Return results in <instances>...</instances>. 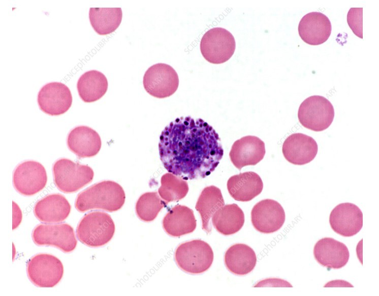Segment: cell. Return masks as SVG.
<instances>
[{
  "instance_id": "6da1fadb",
  "label": "cell",
  "mask_w": 379,
  "mask_h": 296,
  "mask_svg": "<svg viewBox=\"0 0 379 296\" xmlns=\"http://www.w3.org/2000/svg\"><path fill=\"white\" fill-rule=\"evenodd\" d=\"M159 151L165 168L184 180L209 175L224 155L221 139L213 128L190 116L178 118L164 128Z\"/></svg>"
},
{
  "instance_id": "7a4b0ae2",
  "label": "cell",
  "mask_w": 379,
  "mask_h": 296,
  "mask_svg": "<svg viewBox=\"0 0 379 296\" xmlns=\"http://www.w3.org/2000/svg\"><path fill=\"white\" fill-rule=\"evenodd\" d=\"M125 200L124 191L119 184L112 180H104L80 193L75 206L80 212L95 209L113 212L122 207Z\"/></svg>"
},
{
  "instance_id": "3957f363",
  "label": "cell",
  "mask_w": 379,
  "mask_h": 296,
  "mask_svg": "<svg viewBox=\"0 0 379 296\" xmlns=\"http://www.w3.org/2000/svg\"><path fill=\"white\" fill-rule=\"evenodd\" d=\"M115 230L111 216L102 211L86 214L79 223L76 235L78 240L85 245L98 247L107 244L113 238Z\"/></svg>"
},
{
  "instance_id": "277c9868",
  "label": "cell",
  "mask_w": 379,
  "mask_h": 296,
  "mask_svg": "<svg viewBox=\"0 0 379 296\" xmlns=\"http://www.w3.org/2000/svg\"><path fill=\"white\" fill-rule=\"evenodd\" d=\"M214 254L210 245L200 239L180 244L175 252V261L183 271L191 274L204 273L211 267Z\"/></svg>"
},
{
  "instance_id": "5b68a950",
  "label": "cell",
  "mask_w": 379,
  "mask_h": 296,
  "mask_svg": "<svg viewBox=\"0 0 379 296\" xmlns=\"http://www.w3.org/2000/svg\"><path fill=\"white\" fill-rule=\"evenodd\" d=\"M52 170L56 187L65 193L77 192L91 182L94 176L93 171L89 166L66 158L57 160Z\"/></svg>"
},
{
  "instance_id": "8992f818",
  "label": "cell",
  "mask_w": 379,
  "mask_h": 296,
  "mask_svg": "<svg viewBox=\"0 0 379 296\" xmlns=\"http://www.w3.org/2000/svg\"><path fill=\"white\" fill-rule=\"evenodd\" d=\"M334 117V109L332 103L320 95L307 98L298 109V118L300 124L315 132L327 129L332 124Z\"/></svg>"
},
{
  "instance_id": "52a82bcc",
  "label": "cell",
  "mask_w": 379,
  "mask_h": 296,
  "mask_svg": "<svg viewBox=\"0 0 379 296\" xmlns=\"http://www.w3.org/2000/svg\"><path fill=\"white\" fill-rule=\"evenodd\" d=\"M26 271L30 281L36 286L53 287L62 278L64 269L57 257L48 253H39L28 261Z\"/></svg>"
},
{
  "instance_id": "ba28073f",
  "label": "cell",
  "mask_w": 379,
  "mask_h": 296,
  "mask_svg": "<svg viewBox=\"0 0 379 296\" xmlns=\"http://www.w3.org/2000/svg\"><path fill=\"white\" fill-rule=\"evenodd\" d=\"M236 48L232 34L222 27L211 28L203 35L200 50L203 57L213 64H221L233 56Z\"/></svg>"
},
{
  "instance_id": "9c48e42d",
  "label": "cell",
  "mask_w": 379,
  "mask_h": 296,
  "mask_svg": "<svg viewBox=\"0 0 379 296\" xmlns=\"http://www.w3.org/2000/svg\"><path fill=\"white\" fill-rule=\"evenodd\" d=\"M143 86L150 95L164 98L173 95L179 86V78L170 65L158 63L149 67L143 77Z\"/></svg>"
},
{
  "instance_id": "30bf717a",
  "label": "cell",
  "mask_w": 379,
  "mask_h": 296,
  "mask_svg": "<svg viewBox=\"0 0 379 296\" xmlns=\"http://www.w3.org/2000/svg\"><path fill=\"white\" fill-rule=\"evenodd\" d=\"M31 236L36 245L54 246L65 253L73 251L77 244L73 227L66 223L38 225Z\"/></svg>"
},
{
  "instance_id": "8fae6325",
  "label": "cell",
  "mask_w": 379,
  "mask_h": 296,
  "mask_svg": "<svg viewBox=\"0 0 379 296\" xmlns=\"http://www.w3.org/2000/svg\"><path fill=\"white\" fill-rule=\"evenodd\" d=\"M47 182L44 167L35 161H26L19 164L13 175V183L16 190L22 195L33 196L42 190Z\"/></svg>"
},
{
  "instance_id": "7c38bea8",
  "label": "cell",
  "mask_w": 379,
  "mask_h": 296,
  "mask_svg": "<svg viewBox=\"0 0 379 296\" xmlns=\"http://www.w3.org/2000/svg\"><path fill=\"white\" fill-rule=\"evenodd\" d=\"M286 219L285 210L277 201L266 199L256 203L251 211V221L261 233H273L279 230Z\"/></svg>"
},
{
  "instance_id": "4fadbf2b",
  "label": "cell",
  "mask_w": 379,
  "mask_h": 296,
  "mask_svg": "<svg viewBox=\"0 0 379 296\" xmlns=\"http://www.w3.org/2000/svg\"><path fill=\"white\" fill-rule=\"evenodd\" d=\"M37 101L42 112L50 116H59L70 108L72 96L68 86L54 82L47 83L41 88Z\"/></svg>"
},
{
  "instance_id": "5bb4252c",
  "label": "cell",
  "mask_w": 379,
  "mask_h": 296,
  "mask_svg": "<svg viewBox=\"0 0 379 296\" xmlns=\"http://www.w3.org/2000/svg\"><path fill=\"white\" fill-rule=\"evenodd\" d=\"M329 223L336 233L345 237H352L359 233L363 227V213L354 204L340 203L331 211Z\"/></svg>"
},
{
  "instance_id": "9a60e30c",
  "label": "cell",
  "mask_w": 379,
  "mask_h": 296,
  "mask_svg": "<svg viewBox=\"0 0 379 296\" xmlns=\"http://www.w3.org/2000/svg\"><path fill=\"white\" fill-rule=\"evenodd\" d=\"M265 153L264 141L257 136L248 135L234 142L229 156L234 166L240 170L244 166L258 164Z\"/></svg>"
},
{
  "instance_id": "2e32d148",
  "label": "cell",
  "mask_w": 379,
  "mask_h": 296,
  "mask_svg": "<svg viewBox=\"0 0 379 296\" xmlns=\"http://www.w3.org/2000/svg\"><path fill=\"white\" fill-rule=\"evenodd\" d=\"M318 146L311 137L301 133H293L285 140L282 152L290 163L302 165L310 162L315 157Z\"/></svg>"
},
{
  "instance_id": "e0dca14e",
  "label": "cell",
  "mask_w": 379,
  "mask_h": 296,
  "mask_svg": "<svg viewBox=\"0 0 379 296\" xmlns=\"http://www.w3.org/2000/svg\"><path fill=\"white\" fill-rule=\"evenodd\" d=\"M313 255L319 264L328 269H338L346 265L350 253L342 242L331 237L321 239L314 246Z\"/></svg>"
},
{
  "instance_id": "ac0fdd59",
  "label": "cell",
  "mask_w": 379,
  "mask_h": 296,
  "mask_svg": "<svg viewBox=\"0 0 379 296\" xmlns=\"http://www.w3.org/2000/svg\"><path fill=\"white\" fill-rule=\"evenodd\" d=\"M331 22L328 17L321 12L307 13L301 19L298 32L301 39L310 45L325 43L331 32Z\"/></svg>"
},
{
  "instance_id": "d6986e66",
  "label": "cell",
  "mask_w": 379,
  "mask_h": 296,
  "mask_svg": "<svg viewBox=\"0 0 379 296\" xmlns=\"http://www.w3.org/2000/svg\"><path fill=\"white\" fill-rule=\"evenodd\" d=\"M67 145L78 157L89 158L99 152L102 142L99 134L94 130L88 126H80L70 132Z\"/></svg>"
},
{
  "instance_id": "ffe728a7",
  "label": "cell",
  "mask_w": 379,
  "mask_h": 296,
  "mask_svg": "<svg viewBox=\"0 0 379 296\" xmlns=\"http://www.w3.org/2000/svg\"><path fill=\"white\" fill-rule=\"evenodd\" d=\"M71 209V205L65 196L60 194H52L36 203L34 212L41 222L57 223L65 220Z\"/></svg>"
},
{
  "instance_id": "44dd1931",
  "label": "cell",
  "mask_w": 379,
  "mask_h": 296,
  "mask_svg": "<svg viewBox=\"0 0 379 296\" xmlns=\"http://www.w3.org/2000/svg\"><path fill=\"white\" fill-rule=\"evenodd\" d=\"M227 186L229 194L234 199L247 202L261 194L263 183L257 173L248 171L230 177Z\"/></svg>"
},
{
  "instance_id": "7402d4cb",
  "label": "cell",
  "mask_w": 379,
  "mask_h": 296,
  "mask_svg": "<svg viewBox=\"0 0 379 296\" xmlns=\"http://www.w3.org/2000/svg\"><path fill=\"white\" fill-rule=\"evenodd\" d=\"M196 227L193 210L184 205H176L173 207L163 220L164 230L167 234L174 237L191 233Z\"/></svg>"
},
{
  "instance_id": "603a6c76",
  "label": "cell",
  "mask_w": 379,
  "mask_h": 296,
  "mask_svg": "<svg viewBox=\"0 0 379 296\" xmlns=\"http://www.w3.org/2000/svg\"><path fill=\"white\" fill-rule=\"evenodd\" d=\"M227 269L234 274L244 275L253 270L257 263L254 250L245 244L237 243L230 246L225 254Z\"/></svg>"
},
{
  "instance_id": "cb8c5ba5",
  "label": "cell",
  "mask_w": 379,
  "mask_h": 296,
  "mask_svg": "<svg viewBox=\"0 0 379 296\" xmlns=\"http://www.w3.org/2000/svg\"><path fill=\"white\" fill-rule=\"evenodd\" d=\"M225 205L220 190L214 186L205 187L201 193L195 208L201 217L202 228L207 234L212 230L210 220L213 214Z\"/></svg>"
},
{
  "instance_id": "d4e9b609",
  "label": "cell",
  "mask_w": 379,
  "mask_h": 296,
  "mask_svg": "<svg viewBox=\"0 0 379 296\" xmlns=\"http://www.w3.org/2000/svg\"><path fill=\"white\" fill-rule=\"evenodd\" d=\"M108 81L105 76L96 70H91L82 74L78 80L77 88L81 99L90 103L98 100L106 93Z\"/></svg>"
},
{
  "instance_id": "484cf974",
  "label": "cell",
  "mask_w": 379,
  "mask_h": 296,
  "mask_svg": "<svg viewBox=\"0 0 379 296\" xmlns=\"http://www.w3.org/2000/svg\"><path fill=\"white\" fill-rule=\"evenodd\" d=\"M244 221L243 211L235 203L224 206L212 217V223L216 230L225 236L238 232L242 228Z\"/></svg>"
},
{
  "instance_id": "4316f807",
  "label": "cell",
  "mask_w": 379,
  "mask_h": 296,
  "mask_svg": "<svg viewBox=\"0 0 379 296\" xmlns=\"http://www.w3.org/2000/svg\"><path fill=\"white\" fill-rule=\"evenodd\" d=\"M121 8H90L89 21L94 30L100 35L114 32L121 23Z\"/></svg>"
},
{
  "instance_id": "83f0119b",
  "label": "cell",
  "mask_w": 379,
  "mask_h": 296,
  "mask_svg": "<svg viewBox=\"0 0 379 296\" xmlns=\"http://www.w3.org/2000/svg\"><path fill=\"white\" fill-rule=\"evenodd\" d=\"M161 183L158 193L167 204L183 199L188 192L187 182L180 176L170 172L162 176Z\"/></svg>"
},
{
  "instance_id": "f1b7e54d",
  "label": "cell",
  "mask_w": 379,
  "mask_h": 296,
  "mask_svg": "<svg viewBox=\"0 0 379 296\" xmlns=\"http://www.w3.org/2000/svg\"><path fill=\"white\" fill-rule=\"evenodd\" d=\"M167 203L156 192L145 193L139 197L136 204L138 217L145 222H150L156 217L160 211Z\"/></svg>"
},
{
  "instance_id": "f546056e",
  "label": "cell",
  "mask_w": 379,
  "mask_h": 296,
  "mask_svg": "<svg viewBox=\"0 0 379 296\" xmlns=\"http://www.w3.org/2000/svg\"><path fill=\"white\" fill-rule=\"evenodd\" d=\"M347 22L354 33L363 38V8H351L347 15Z\"/></svg>"
},
{
  "instance_id": "4dcf8cb0",
  "label": "cell",
  "mask_w": 379,
  "mask_h": 296,
  "mask_svg": "<svg viewBox=\"0 0 379 296\" xmlns=\"http://www.w3.org/2000/svg\"><path fill=\"white\" fill-rule=\"evenodd\" d=\"M22 219V211L19 206L12 202V229H16L20 224Z\"/></svg>"
},
{
  "instance_id": "1f68e13d",
  "label": "cell",
  "mask_w": 379,
  "mask_h": 296,
  "mask_svg": "<svg viewBox=\"0 0 379 296\" xmlns=\"http://www.w3.org/2000/svg\"><path fill=\"white\" fill-rule=\"evenodd\" d=\"M324 287H354L350 283L343 280H334L326 283Z\"/></svg>"
},
{
  "instance_id": "d6a6232c",
  "label": "cell",
  "mask_w": 379,
  "mask_h": 296,
  "mask_svg": "<svg viewBox=\"0 0 379 296\" xmlns=\"http://www.w3.org/2000/svg\"><path fill=\"white\" fill-rule=\"evenodd\" d=\"M15 254V248L14 247V244L13 243V260L14 259Z\"/></svg>"
}]
</instances>
